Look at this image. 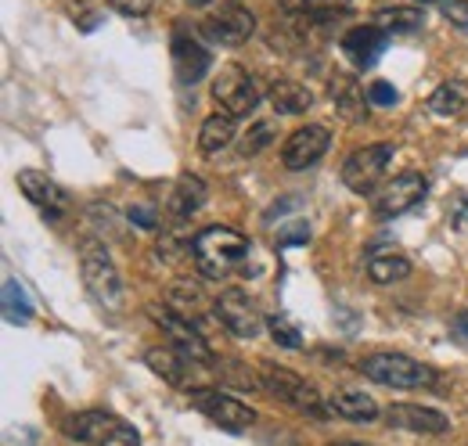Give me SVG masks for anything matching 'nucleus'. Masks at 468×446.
Returning a JSON list of instances; mask_svg holds the SVG:
<instances>
[{"mask_svg": "<svg viewBox=\"0 0 468 446\" xmlns=\"http://www.w3.org/2000/svg\"><path fill=\"white\" fill-rule=\"evenodd\" d=\"M252 256V241L245 234H238L234 227H206L195 241H191V260L198 267V274L209 281L231 278L234 271H241Z\"/></svg>", "mask_w": 468, "mask_h": 446, "instance_id": "f257e3e1", "label": "nucleus"}, {"mask_svg": "<svg viewBox=\"0 0 468 446\" xmlns=\"http://www.w3.org/2000/svg\"><path fill=\"white\" fill-rule=\"evenodd\" d=\"M80 274H83V288L90 292V299L101 310L119 313L126 306V288H122V274L112 263L109 249L101 241H83L80 249Z\"/></svg>", "mask_w": 468, "mask_h": 446, "instance_id": "f03ea898", "label": "nucleus"}, {"mask_svg": "<svg viewBox=\"0 0 468 446\" xmlns=\"http://www.w3.org/2000/svg\"><path fill=\"white\" fill-rule=\"evenodd\" d=\"M61 432L76 443L90 446H141L137 429L126 425L116 414H109V410H80V414L61 421Z\"/></svg>", "mask_w": 468, "mask_h": 446, "instance_id": "7ed1b4c3", "label": "nucleus"}, {"mask_svg": "<svg viewBox=\"0 0 468 446\" xmlns=\"http://www.w3.org/2000/svg\"><path fill=\"white\" fill-rule=\"evenodd\" d=\"M260 382L271 396H278L282 403L295 407L299 414L314 418V421H324L328 418V403L321 399V392L314 389L303 375H295L289 367H278V364H260Z\"/></svg>", "mask_w": 468, "mask_h": 446, "instance_id": "20e7f679", "label": "nucleus"}, {"mask_svg": "<svg viewBox=\"0 0 468 446\" xmlns=\"http://www.w3.org/2000/svg\"><path fill=\"white\" fill-rule=\"evenodd\" d=\"M364 378L378 382V386H393V389H425L436 382V371L425 367L421 360H410L404 353H371L360 360Z\"/></svg>", "mask_w": 468, "mask_h": 446, "instance_id": "39448f33", "label": "nucleus"}, {"mask_svg": "<svg viewBox=\"0 0 468 446\" xmlns=\"http://www.w3.org/2000/svg\"><path fill=\"white\" fill-rule=\"evenodd\" d=\"M213 101H217V109L224 112V115L245 119V115H252V112L260 109L263 98H260L256 80L241 65H224L217 72V80H213Z\"/></svg>", "mask_w": 468, "mask_h": 446, "instance_id": "423d86ee", "label": "nucleus"}, {"mask_svg": "<svg viewBox=\"0 0 468 446\" xmlns=\"http://www.w3.org/2000/svg\"><path fill=\"white\" fill-rule=\"evenodd\" d=\"M425 195H429V180L421 173H400L378 187V195L371 198V209L378 220H393V217L410 213L414 206H421Z\"/></svg>", "mask_w": 468, "mask_h": 446, "instance_id": "0eeeda50", "label": "nucleus"}, {"mask_svg": "<svg viewBox=\"0 0 468 446\" xmlns=\"http://www.w3.org/2000/svg\"><path fill=\"white\" fill-rule=\"evenodd\" d=\"M198 33L209 40V44H220V48H241L252 33H256V15L241 4H220L209 18L198 22Z\"/></svg>", "mask_w": 468, "mask_h": 446, "instance_id": "6e6552de", "label": "nucleus"}, {"mask_svg": "<svg viewBox=\"0 0 468 446\" xmlns=\"http://www.w3.org/2000/svg\"><path fill=\"white\" fill-rule=\"evenodd\" d=\"M148 317L166 332L170 345L180 349L187 360H195V364H209V360H217V356H213V345L202 338V332H198L191 321H184L180 313H174L166 303H163V306H159V303H152V306H148Z\"/></svg>", "mask_w": 468, "mask_h": 446, "instance_id": "1a4fd4ad", "label": "nucleus"}, {"mask_svg": "<svg viewBox=\"0 0 468 446\" xmlns=\"http://www.w3.org/2000/svg\"><path fill=\"white\" fill-rule=\"evenodd\" d=\"M191 396V407H198L213 425L228 429V432H245L256 425V410L245 407L241 399H234L228 392L220 389H187Z\"/></svg>", "mask_w": 468, "mask_h": 446, "instance_id": "9d476101", "label": "nucleus"}, {"mask_svg": "<svg viewBox=\"0 0 468 446\" xmlns=\"http://www.w3.org/2000/svg\"><path fill=\"white\" fill-rule=\"evenodd\" d=\"M393 159V144H367V148H356L350 159L343 163V184L350 187L353 195H367L378 187V180L386 176Z\"/></svg>", "mask_w": 468, "mask_h": 446, "instance_id": "9b49d317", "label": "nucleus"}, {"mask_svg": "<svg viewBox=\"0 0 468 446\" xmlns=\"http://www.w3.org/2000/svg\"><path fill=\"white\" fill-rule=\"evenodd\" d=\"M213 313L217 321L238 338H256L263 332V313L256 310V303L249 299V292L241 288H228L220 292V299H213Z\"/></svg>", "mask_w": 468, "mask_h": 446, "instance_id": "f8f14e48", "label": "nucleus"}, {"mask_svg": "<svg viewBox=\"0 0 468 446\" xmlns=\"http://www.w3.org/2000/svg\"><path fill=\"white\" fill-rule=\"evenodd\" d=\"M328 144H332V130H328V126H321V122L299 126V130L289 133V141L282 144V166L292 169V173L310 169L314 163H321V159H324Z\"/></svg>", "mask_w": 468, "mask_h": 446, "instance_id": "ddd939ff", "label": "nucleus"}, {"mask_svg": "<svg viewBox=\"0 0 468 446\" xmlns=\"http://www.w3.org/2000/svg\"><path fill=\"white\" fill-rule=\"evenodd\" d=\"M18 187H22V195L44 213V217H51V220H58L61 213L69 209V198H65V191L58 187V180L55 176H48V173H40V169H18Z\"/></svg>", "mask_w": 468, "mask_h": 446, "instance_id": "4468645a", "label": "nucleus"}, {"mask_svg": "<svg viewBox=\"0 0 468 446\" xmlns=\"http://www.w3.org/2000/svg\"><path fill=\"white\" fill-rule=\"evenodd\" d=\"M386 421L393 429L418 432V436H443V432H451V418H443L440 410L421 407V403H389Z\"/></svg>", "mask_w": 468, "mask_h": 446, "instance_id": "2eb2a0df", "label": "nucleus"}, {"mask_svg": "<svg viewBox=\"0 0 468 446\" xmlns=\"http://www.w3.org/2000/svg\"><path fill=\"white\" fill-rule=\"evenodd\" d=\"M328 98H332V109L339 112L346 122H364L367 119L371 101H367V90L356 83L353 72H335L328 80Z\"/></svg>", "mask_w": 468, "mask_h": 446, "instance_id": "dca6fc26", "label": "nucleus"}, {"mask_svg": "<svg viewBox=\"0 0 468 446\" xmlns=\"http://www.w3.org/2000/svg\"><path fill=\"white\" fill-rule=\"evenodd\" d=\"M213 58H209V48L198 44L195 37H187L184 29L174 33V69L180 83H198L206 72H209Z\"/></svg>", "mask_w": 468, "mask_h": 446, "instance_id": "f3484780", "label": "nucleus"}, {"mask_svg": "<svg viewBox=\"0 0 468 446\" xmlns=\"http://www.w3.org/2000/svg\"><path fill=\"white\" fill-rule=\"evenodd\" d=\"M209 191H206V180L195 176V173H184L170 187V198H166V220L170 223H184L187 217H195L202 206H206Z\"/></svg>", "mask_w": 468, "mask_h": 446, "instance_id": "a211bd4d", "label": "nucleus"}, {"mask_svg": "<svg viewBox=\"0 0 468 446\" xmlns=\"http://www.w3.org/2000/svg\"><path fill=\"white\" fill-rule=\"evenodd\" d=\"M386 44H389V37H386L375 22H371V26H356V29H350V33L343 37V51H346V58H350L356 69H371V65L382 58Z\"/></svg>", "mask_w": 468, "mask_h": 446, "instance_id": "6ab92c4d", "label": "nucleus"}, {"mask_svg": "<svg viewBox=\"0 0 468 446\" xmlns=\"http://www.w3.org/2000/svg\"><path fill=\"white\" fill-rule=\"evenodd\" d=\"M166 306L180 313L184 321H202L206 313H209V295L202 292V284L191 278H176L170 281V288H166Z\"/></svg>", "mask_w": 468, "mask_h": 446, "instance_id": "aec40b11", "label": "nucleus"}, {"mask_svg": "<svg viewBox=\"0 0 468 446\" xmlns=\"http://www.w3.org/2000/svg\"><path fill=\"white\" fill-rule=\"evenodd\" d=\"M328 414H335L343 421H353V425H371V421H378V403L367 392L339 389L328 396Z\"/></svg>", "mask_w": 468, "mask_h": 446, "instance_id": "412c9836", "label": "nucleus"}, {"mask_svg": "<svg viewBox=\"0 0 468 446\" xmlns=\"http://www.w3.org/2000/svg\"><path fill=\"white\" fill-rule=\"evenodd\" d=\"M144 364L166 382V386H187V371L195 367V360H187L180 349H174V345H152L148 353H144Z\"/></svg>", "mask_w": 468, "mask_h": 446, "instance_id": "4be33fe9", "label": "nucleus"}, {"mask_svg": "<svg viewBox=\"0 0 468 446\" xmlns=\"http://www.w3.org/2000/svg\"><path fill=\"white\" fill-rule=\"evenodd\" d=\"M364 274L371 284H397V281L410 278V260L397 249H371Z\"/></svg>", "mask_w": 468, "mask_h": 446, "instance_id": "5701e85b", "label": "nucleus"}, {"mask_svg": "<svg viewBox=\"0 0 468 446\" xmlns=\"http://www.w3.org/2000/svg\"><path fill=\"white\" fill-rule=\"evenodd\" d=\"M267 101L278 115H303L314 105V90L306 83H295V80H274L267 87Z\"/></svg>", "mask_w": 468, "mask_h": 446, "instance_id": "b1692460", "label": "nucleus"}, {"mask_svg": "<svg viewBox=\"0 0 468 446\" xmlns=\"http://www.w3.org/2000/svg\"><path fill=\"white\" fill-rule=\"evenodd\" d=\"M231 141H234V119L224 115V112L209 115V119L202 122V130H198V152H202V155H217V152H224Z\"/></svg>", "mask_w": 468, "mask_h": 446, "instance_id": "393cba45", "label": "nucleus"}, {"mask_svg": "<svg viewBox=\"0 0 468 446\" xmlns=\"http://www.w3.org/2000/svg\"><path fill=\"white\" fill-rule=\"evenodd\" d=\"M425 22V15L418 7H382L375 11V26L386 33V37H397V33H418Z\"/></svg>", "mask_w": 468, "mask_h": 446, "instance_id": "a878e982", "label": "nucleus"}, {"mask_svg": "<svg viewBox=\"0 0 468 446\" xmlns=\"http://www.w3.org/2000/svg\"><path fill=\"white\" fill-rule=\"evenodd\" d=\"M429 112L432 115H443V119H454V115H462L465 112V90L458 87V83H440L432 94H429Z\"/></svg>", "mask_w": 468, "mask_h": 446, "instance_id": "bb28decb", "label": "nucleus"}, {"mask_svg": "<svg viewBox=\"0 0 468 446\" xmlns=\"http://www.w3.org/2000/svg\"><path fill=\"white\" fill-rule=\"evenodd\" d=\"M267 328H271V338H274L278 345H285V349H303V332H299V324H295L289 313L267 317Z\"/></svg>", "mask_w": 468, "mask_h": 446, "instance_id": "cd10ccee", "label": "nucleus"}, {"mask_svg": "<svg viewBox=\"0 0 468 446\" xmlns=\"http://www.w3.org/2000/svg\"><path fill=\"white\" fill-rule=\"evenodd\" d=\"M271 141H274V122H252V130H245V137H241V144H238V155H241V159H252V155H260Z\"/></svg>", "mask_w": 468, "mask_h": 446, "instance_id": "c85d7f7f", "label": "nucleus"}, {"mask_svg": "<svg viewBox=\"0 0 468 446\" xmlns=\"http://www.w3.org/2000/svg\"><path fill=\"white\" fill-rule=\"evenodd\" d=\"M4 310H7V321H29L33 317V306H29L26 292L15 284V278L4 281Z\"/></svg>", "mask_w": 468, "mask_h": 446, "instance_id": "c756f323", "label": "nucleus"}, {"mask_svg": "<svg viewBox=\"0 0 468 446\" xmlns=\"http://www.w3.org/2000/svg\"><path fill=\"white\" fill-rule=\"evenodd\" d=\"M367 101H371V105H378V109H393V105L400 101V94H397V87H393V83L375 80V83L367 87Z\"/></svg>", "mask_w": 468, "mask_h": 446, "instance_id": "7c9ffc66", "label": "nucleus"}, {"mask_svg": "<svg viewBox=\"0 0 468 446\" xmlns=\"http://www.w3.org/2000/svg\"><path fill=\"white\" fill-rule=\"evenodd\" d=\"M278 241H282V245H306V241H310V223L306 220L289 223L285 230H278Z\"/></svg>", "mask_w": 468, "mask_h": 446, "instance_id": "2f4dec72", "label": "nucleus"}, {"mask_svg": "<svg viewBox=\"0 0 468 446\" xmlns=\"http://www.w3.org/2000/svg\"><path fill=\"white\" fill-rule=\"evenodd\" d=\"M109 4L116 7L119 15H126V18H144L155 0H109Z\"/></svg>", "mask_w": 468, "mask_h": 446, "instance_id": "473e14b6", "label": "nucleus"}, {"mask_svg": "<svg viewBox=\"0 0 468 446\" xmlns=\"http://www.w3.org/2000/svg\"><path fill=\"white\" fill-rule=\"evenodd\" d=\"M443 15H447L454 26H468V0H451Z\"/></svg>", "mask_w": 468, "mask_h": 446, "instance_id": "72a5a7b5", "label": "nucleus"}, {"mask_svg": "<svg viewBox=\"0 0 468 446\" xmlns=\"http://www.w3.org/2000/svg\"><path fill=\"white\" fill-rule=\"evenodd\" d=\"M451 217L458 223H468V195H458L454 206H451Z\"/></svg>", "mask_w": 468, "mask_h": 446, "instance_id": "f704fd0d", "label": "nucleus"}, {"mask_svg": "<svg viewBox=\"0 0 468 446\" xmlns=\"http://www.w3.org/2000/svg\"><path fill=\"white\" fill-rule=\"evenodd\" d=\"M130 220L137 223V227H155V217H152V209H130Z\"/></svg>", "mask_w": 468, "mask_h": 446, "instance_id": "c9c22d12", "label": "nucleus"}, {"mask_svg": "<svg viewBox=\"0 0 468 446\" xmlns=\"http://www.w3.org/2000/svg\"><path fill=\"white\" fill-rule=\"evenodd\" d=\"M454 332L462 334V338H468V313H458V317H454Z\"/></svg>", "mask_w": 468, "mask_h": 446, "instance_id": "e433bc0d", "label": "nucleus"}, {"mask_svg": "<svg viewBox=\"0 0 468 446\" xmlns=\"http://www.w3.org/2000/svg\"><path fill=\"white\" fill-rule=\"evenodd\" d=\"M328 446H371V443H353V440H346V443H328Z\"/></svg>", "mask_w": 468, "mask_h": 446, "instance_id": "4c0bfd02", "label": "nucleus"}, {"mask_svg": "<svg viewBox=\"0 0 468 446\" xmlns=\"http://www.w3.org/2000/svg\"><path fill=\"white\" fill-rule=\"evenodd\" d=\"M187 4H191V7H206L209 0H187Z\"/></svg>", "mask_w": 468, "mask_h": 446, "instance_id": "58836bf2", "label": "nucleus"}, {"mask_svg": "<svg viewBox=\"0 0 468 446\" xmlns=\"http://www.w3.org/2000/svg\"><path fill=\"white\" fill-rule=\"evenodd\" d=\"M418 4H443V0H418Z\"/></svg>", "mask_w": 468, "mask_h": 446, "instance_id": "ea45409f", "label": "nucleus"}]
</instances>
